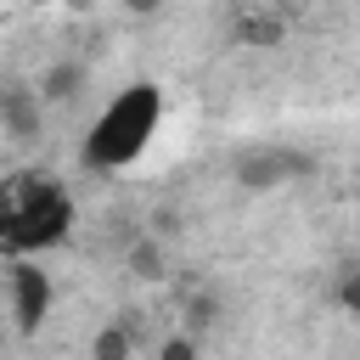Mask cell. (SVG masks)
Wrapping results in <instances>:
<instances>
[{
	"label": "cell",
	"instance_id": "1",
	"mask_svg": "<svg viewBox=\"0 0 360 360\" xmlns=\"http://www.w3.org/2000/svg\"><path fill=\"white\" fill-rule=\"evenodd\" d=\"M68 231H73V197L62 191V180H51L39 169L0 180V253L34 259V253L56 248Z\"/></svg>",
	"mask_w": 360,
	"mask_h": 360
},
{
	"label": "cell",
	"instance_id": "2",
	"mask_svg": "<svg viewBox=\"0 0 360 360\" xmlns=\"http://www.w3.org/2000/svg\"><path fill=\"white\" fill-rule=\"evenodd\" d=\"M158 124H163V90H158L152 79L124 84V90L90 118V135H84V146H79L84 169H129V163L152 146Z\"/></svg>",
	"mask_w": 360,
	"mask_h": 360
},
{
	"label": "cell",
	"instance_id": "3",
	"mask_svg": "<svg viewBox=\"0 0 360 360\" xmlns=\"http://www.w3.org/2000/svg\"><path fill=\"white\" fill-rule=\"evenodd\" d=\"M309 169H315V163H309L304 152H292V146H253V152L236 158V180H242L248 191L287 186V180H298V174H309Z\"/></svg>",
	"mask_w": 360,
	"mask_h": 360
},
{
	"label": "cell",
	"instance_id": "4",
	"mask_svg": "<svg viewBox=\"0 0 360 360\" xmlns=\"http://www.w3.org/2000/svg\"><path fill=\"white\" fill-rule=\"evenodd\" d=\"M11 309H17V326L22 332H39V321L51 315V276L34 259H17L11 264Z\"/></svg>",
	"mask_w": 360,
	"mask_h": 360
},
{
	"label": "cell",
	"instance_id": "5",
	"mask_svg": "<svg viewBox=\"0 0 360 360\" xmlns=\"http://www.w3.org/2000/svg\"><path fill=\"white\" fill-rule=\"evenodd\" d=\"M39 124V96L34 90H0V129H11L17 141H28Z\"/></svg>",
	"mask_w": 360,
	"mask_h": 360
},
{
	"label": "cell",
	"instance_id": "6",
	"mask_svg": "<svg viewBox=\"0 0 360 360\" xmlns=\"http://www.w3.org/2000/svg\"><path fill=\"white\" fill-rule=\"evenodd\" d=\"M90 360H135V326H129V321L101 326L96 343H90Z\"/></svg>",
	"mask_w": 360,
	"mask_h": 360
},
{
	"label": "cell",
	"instance_id": "7",
	"mask_svg": "<svg viewBox=\"0 0 360 360\" xmlns=\"http://www.w3.org/2000/svg\"><path fill=\"white\" fill-rule=\"evenodd\" d=\"M79 79H84V68H79V62H62V68H51V73L39 79L34 96H39V101H68V96L79 90Z\"/></svg>",
	"mask_w": 360,
	"mask_h": 360
},
{
	"label": "cell",
	"instance_id": "8",
	"mask_svg": "<svg viewBox=\"0 0 360 360\" xmlns=\"http://www.w3.org/2000/svg\"><path fill=\"white\" fill-rule=\"evenodd\" d=\"M129 259L141 264V276H158V248H152V242H141V248H135Z\"/></svg>",
	"mask_w": 360,
	"mask_h": 360
},
{
	"label": "cell",
	"instance_id": "9",
	"mask_svg": "<svg viewBox=\"0 0 360 360\" xmlns=\"http://www.w3.org/2000/svg\"><path fill=\"white\" fill-rule=\"evenodd\" d=\"M191 354H197L191 338H169V343H163V360H191Z\"/></svg>",
	"mask_w": 360,
	"mask_h": 360
},
{
	"label": "cell",
	"instance_id": "10",
	"mask_svg": "<svg viewBox=\"0 0 360 360\" xmlns=\"http://www.w3.org/2000/svg\"><path fill=\"white\" fill-rule=\"evenodd\" d=\"M129 6H141V11H152V6H158V0H129Z\"/></svg>",
	"mask_w": 360,
	"mask_h": 360
},
{
	"label": "cell",
	"instance_id": "11",
	"mask_svg": "<svg viewBox=\"0 0 360 360\" xmlns=\"http://www.w3.org/2000/svg\"><path fill=\"white\" fill-rule=\"evenodd\" d=\"M17 6H45V0H17Z\"/></svg>",
	"mask_w": 360,
	"mask_h": 360
}]
</instances>
